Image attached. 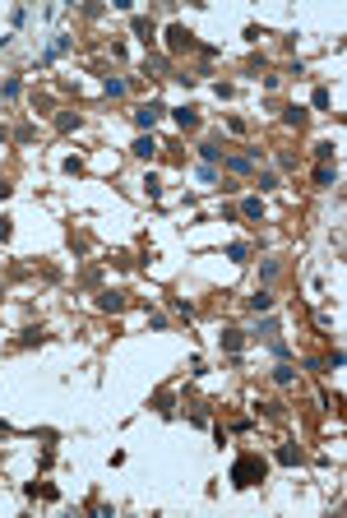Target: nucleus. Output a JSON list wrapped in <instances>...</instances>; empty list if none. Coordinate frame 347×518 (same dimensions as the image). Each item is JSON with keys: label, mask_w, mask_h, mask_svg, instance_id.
<instances>
[{"label": "nucleus", "mask_w": 347, "mask_h": 518, "mask_svg": "<svg viewBox=\"0 0 347 518\" xmlns=\"http://www.w3.org/2000/svg\"><path fill=\"white\" fill-rule=\"evenodd\" d=\"M255 472H264V463H255V458L236 463V486H250V477H255Z\"/></svg>", "instance_id": "f257e3e1"}, {"label": "nucleus", "mask_w": 347, "mask_h": 518, "mask_svg": "<svg viewBox=\"0 0 347 518\" xmlns=\"http://www.w3.org/2000/svg\"><path fill=\"white\" fill-rule=\"evenodd\" d=\"M250 306H255V310H269L273 301H269V292H255V296H250Z\"/></svg>", "instance_id": "f03ea898"}, {"label": "nucleus", "mask_w": 347, "mask_h": 518, "mask_svg": "<svg viewBox=\"0 0 347 518\" xmlns=\"http://www.w3.org/2000/svg\"><path fill=\"white\" fill-rule=\"evenodd\" d=\"M157 111H162V107H144V111H139V125H153V120H157Z\"/></svg>", "instance_id": "7ed1b4c3"}]
</instances>
